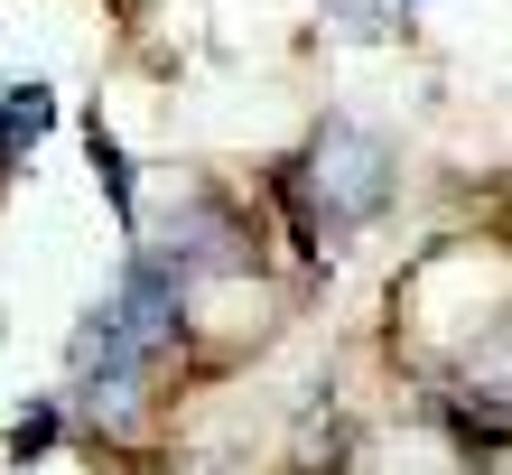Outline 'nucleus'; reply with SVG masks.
I'll use <instances>...</instances> for the list:
<instances>
[{
    "instance_id": "obj_1",
    "label": "nucleus",
    "mask_w": 512,
    "mask_h": 475,
    "mask_svg": "<svg viewBox=\"0 0 512 475\" xmlns=\"http://www.w3.org/2000/svg\"><path fill=\"white\" fill-rule=\"evenodd\" d=\"M168 336H177V289L159 280V261L131 252L122 289H112V299L84 317V336H75V382H84V401L122 420V410L140 401V373L168 354Z\"/></svg>"
},
{
    "instance_id": "obj_2",
    "label": "nucleus",
    "mask_w": 512,
    "mask_h": 475,
    "mask_svg": "<svg viewBox=\"0 0 512 475\" xmlns=\"http://www.w3.org/2000/svg\"><path fill=\"white\" fill-rule=\"evenodd\" d=\"M317 196H326V224H364L373 205L391 196V150L373 131H326L317 140Z\"/></svg>"
},
{
    "instance_id": "obj_3",
    "label": "nucleus",
    "mask_w": 512,
    "mask_h": 475,
    "mask_svg": "<svg viewBox=\"0 0 512 475\" xmlns=\"http://www.w3.org/2000/svg\"><path fill=\"white\" fill-rule=\"evenodd\" d=\"M140 261H159V280H224V271H243V224L224 215L215 196H187L177 205V224H168V243L159 252H140Z\"/></svg>"
},
{
    "instance_id": "obj_4",
    "label": "nucleus",
    "mask_w": 512,
    "mask_h": 475,
    "mask_svg": "<svg viewBox=\"0 0 512 475\" xmlns=\"http://www.w3.org/2000/svg\"><path fill=\"white\" fill-rule=\"evenodd\" d=\"M47 122H56V94H47V84H10V94H0V168H10Z\"/></svg>"
},
{
    "instance_id": "obj_5",
    "label": "nucleus",
    "mask_w": 512,
    "mask_h": 475,
    "mask_svg": "<svg viewBox=\"0 0 512 475\" xmlns=\"http://www.w3.org/2000/svg\"><path fill=\"white\" fill-rule=\"evenodd\" d=\"M84 150H94V168H103V196L122 205V224H131V168H122V150H112V131L94 122V131H84Z\"/></svg>"
},
{
    "instance_id": "obj_6",
    "label": "nucleus",
    "mask_w": 512,
    "mask_h": 475,
    "mask_svg": "<svg viewBox=\"0 0 512 475\" xmlns=\"http://www.w3.org/2000/svg\"><path fill=\"white\" fill-rule=\"evenodd\" d=\"M47 438H56V410H28V420L10 429V457L28 466V457H47Z\"/></svg>"
}]
</instances>
